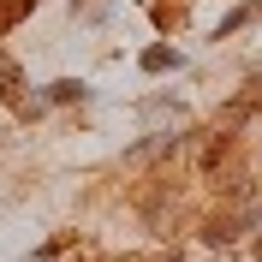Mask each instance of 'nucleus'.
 <instances>
[{
    "label": "nucleus",
    "instance_id": "nucleus-1",
    "mask_svg": "<svg viewBox=\"0 0 262 262\" xmlns=\"http://www.w3.org/2000/svg\"><path fill=\"white\" fill-rule=\"evenodd\" d=\"M143 72H173V66H179V48H167V42H155V48H143Z\"/></svg>",
    "mask_w": 262,
    "mask_h": 262
},
{
    "label": "nucleus",
    "instance_id": "nucleus-3",
    "mask_svg": "<svg viewBox=\"0 0 262 262\" xmlns=\"http://www.w3.org/2000/svg\"><path fill=\"white\" fill-rule=\"evenodd\" d=\"M250 12H256V6H238V12H227L221 24H214V42H221V36H232V30H238V24H245Z\"/></svg>",
    "mask_w": 262,
    "mask_h": 262
},
{
    "label": "nucleus",
    "instance_id": "nucleus-2",
    "mask_svg": "<svg viewBox=\"0 0 262 262\" xmlns=\"http://www.w3.org/2000/svg\"><path fill=\"white\" fill-rule=\"evenodd\" d=\"M83 96H90V90H83L78 78H60V83H48V101H60V107H66V101H83Z\"/></svg>",
    "mask_w": 262,
    "mask_h": 262
},
{
    "label": "nucleus",
    "instance_id": "nucleus-4",
    "mask_svg": "<svg viewBox=\"0 0 262 262\" xmlns=\"http://www.w3.org/2000/svg\"><path fill=\"white\" fill-rule=\"evenodd\" d=\"M256 256H262V245H256Z\"/></svg>",
    "mask_w": 262,
    "mask_h": 262
}]
</instances>
